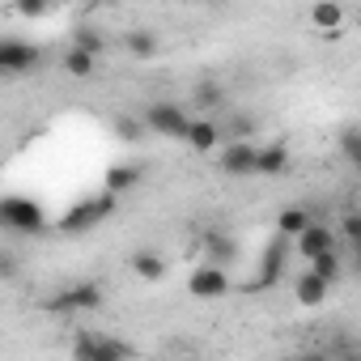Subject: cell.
Listing matches in <instances>:
<instances>
[{"instance_id": "cell-1", "label": "cell", "mask_w": 361, "mask_h": 361, "mask_svg": "<svg viewBox=\"0 0 361 361\" xmlns=\"http://www.w3.org/2000/svg\"><path fill=\"white\" fill-rule=\"evenodd\" d=\"M0 230L5 234H43L47 230V217H43V204L30 200V196H0Z\"/></svg>"}, {"instance_id": "cell-2", "label": "cell", "mask_w": 361, "mask_h": 361, "mask_svg": "<svg viewBox=\"0 0 361 361\" xmlns=\"http://www.w3.org/2000/svg\"><path fill=\"white\" fill-rule=\"evenodd\" d=\"M119 209V200L111 196V192H102V196H90V200H81V204H73L60 221H56V230L60 234H90L94 226H102L111 213Z\"/></svg>"}, {"instance_id": "cell-3", "label": "cell", "mask_w": 361, "mask_h": 361, "mask_svg": "<svg viewBox=\"0 0 361 361\" xmlns=\"http://www.w3.org/2000/svg\"><path fill=\"white\" fill-rule=\"evenodd\" d=\"M73 361H132V344L102 331H81L73 340Z\"/></svg>"}, {"instance_id": "cell-4", "label": "cell", "mask_w": 361, "mask_h": 361, "mask_svg": "<svg viewBox=\"0 0 361 361\" xmlns=\"http://www.w3.org/2000/svg\"><path fill=\"white\" fill-rule=\"evenodd\" d=\"M98 306H102L98 281H77V285H68L43 302V310H51V314H81V310H98Z\"/></svg>"}, {"instance_id": "cell-5", "label": "cell", "mask_w": 361, "mask_h": 361, "mask_svg": "<svg viewBox=\"0 0 361 361\" xmlns=\"http://www.w3.org/2000/svg\"><path fill=\"white\" fill-rule=\"evenodd\" d=\"M145 132H157V136H170V140H183L192 115L178 106V102H149V111L140 115Z\"/></svg>"}, {"instance_id": "cell-6", "label": "cell", "mask_w": 361, "mask_h": 361, "mask_svg": "<svg viewBox=\"0 0 361 361\" xmlns=\"http://www.w3.org/2000/svg\"><path fill=\"white\" fill-rule=\"evenodd\" d=\"M289 255H293V243L276 234V238L264 247V255H259V276H255L251 289H272V285H281L285 272H289Z\"/></svg>"}, {"instance_id": "cell-7", "label": "cell", "mask_w": 361, "mask_h": 361, "mask_svg": "<svg viewBox=\"0 0 361 361\" xmlns=\"http://www.w3.org/2000/svg\"><path fill=\"white\" fill-rule=\"evenodd\" d=\"M43 64V51L26 39H0V77H22Z\"/></svg>"}, {"instance_id": "cell-8", "label": "cell", "mask_w": 361, "mask_h": 361, "mask_svg": "<svg viewBox=\"0 0 361 361\" xmlns=\"http://www.w3.org/2000/svg\"><path fill=\"white\" fill-rule=\"evenodd\" d=\"M230 289H234L230 272H226V268H213V264H200V268L188 276V293H192V298H204V302L226 298Z\"/></svg>"}, {"instance_id": "cell-9", "label": "cell", "mask_w": 361, "mask_h": 361, "mask_svg": "<svg viewBox=\"0 0 361 361\" xmlns=\"http://www.w3.org/2000/svg\"><path fill=\"white\" fill-rule=\"evenodd\" d=\"M217 170L230 174V178H247V174H255V145H251V140H221Z\"/></svg>"}, {"instance_id": "cell-10", "label": "cell", "mask_w": 361, "mask_h": 361, "mask_svg": "<svg viewBox=\"0 0 361 361\" xmlns=\"http://www.w3.org/2000/svg\"><path fill=\"white\" fill-rule=\"evenodd\" d=\"M336 247H340V243H336V230H331V226H323V221H310V226H306V230L293 238V251H298L306 264H310L314 255H327V251H336Z\"/></svg>"}, {"instance_id": "cell-11", "label": "cell", "mask_w": 361, "mask_h": 361, "mask_svg": "<svg viewBox=\"0 0 361 361\" xmlns=\"http://www.w3.org/2000/svg\"><path fill=\"white\" fill-rule=\"evenodd\" d=\"M200 247H204V255H209L213 268H230V264L238 259V243H234L226 230H209V234L200 238Z\"/></svg>"}, {"instance_id": "cell-12", "label": "cell", "mask_w": 361, "mask_h": 361, "mask_svg": "<svg viewBox=\"0 0 361 361\" xmlns=\"http://www.w3.org/2000/svg\"><path fill=\"white\" fill-rule=\"evenodd\" d=\"M285 170H289V149H285L281 140L255 149V174H264V178H281Z\"/></svg>"}, {"instance_id": "cell-13", "label": "cell", "mask_w": 361, "mask_h": 361, "mask_svg": "<svg viewBox=\"0 0 361 361\" xmlns=\"http://www.w3.org/2000/svg\"><path fill=\"white\" fill-rule=\"evenodd\" d=\"M183 140H188L196 153H213V149L221 145V128H217L213 119H192L188 132H183Z\"/></svg>"}, {"instance_id": "cell-14", "label": "cell", "mask_w": 361, "mask_h": 361, "mask_svg": "<svg viewBox=\"0 0 361 361\" xmlns=\"http://www.w3.org/2000/svg\"><path fill=\"white\" fill-rule=\"evenodd\" d=\"M140 178H145V170H140L136 161H119V166H111V170H106V192L119 200L123 192H132V188L140 183Z\"/></svg>"}, {"instance_id": "cell-15", "label": "cell", "mask_w": 361, "mask_h": 361, "mask_svg": "<svg viewBox=\"0 0 361 361\" xmlns=\"http://www.w3.org/2000/svg\"><path fill=\"white\" fill-rule=\"evenodd\" d=\"M123 47H128V56H136V60H153V56L161 51V39H157V30L136 26V30L123 35Z\"/></svg>"}, {"instance_id": "cell-16", "label": "cell", "mask_w": 361, "mask_h": 361, "mask_svg": "<svg viewBox=\"0 0 361 361\" xmlns=\"http://www.w3.org/2000/svg\"><path fill=\"white\" fill-rule=\"evenodd\" d=\"M306 226H310V204H289V209H281V217H276V234L289 238V243H293Z\"/></svg>"}, {"instance_id": "cell-17", "label": "cell", "mask_w": 361, "mask_h": 361, "mask_svg": "<svg viewBox=\"0 0 361 361\" xmlns=\"http://www.w3.org/2000/svg\"><path fill=\"white\" fill-rule=\"evenodd\" d=\"M327 293H331V289H327L319 276H310V272H302V276L293 281V298H298V306H323Z\"/></svg>"}, {"instance_id": "cell-18", "label": "cell", "mask_w": 361, "mask_h": 361, "mask_svg": "<svg viewBox=\"0 0 361 361\" xmlns=\"http://www.w3.org/2000/svg\"><path fill=\"white\" fill-rule=\"evenodd\" d=\"M310 22L323 30V39H340V22H344V9L336 5V0H327V5H314V9H310Z\"/></svg>"}, {"instance_id": "cell-19", "label": "cell", "mask_w": 361, "mask_h": 361, "mask_svg": "<svg viewBox=\"0 0 361 361\" xmlns=\"http://www.w3.org/2000/svg\"><path fill=\"white\" fill-rule=\"evenodd\" d=\"M310 276H319V281L331 289V285L344 276V259H340V247H336V251H327V255H314V259H310Z\"/></svg>"}, {"instance_id": "cell-20", "label": "cell", "mask_w": 361, "mask_h": 361, "mask_svg": "<svg viewBox=\"0 0 361 361\" xmlns=\"http://www.w3.org/2000/svg\"><path fill=\"white\" fill-rule=\"evenodd\" d=\"M128 268H132L140 281H161V276H166V259H161L157 251H136V255L128 259Z\"/></svg>"}, {"instance_id": "cell-21", "label": "cell", "mask_w": 361, "mask_h": 361, "mask_svg": "<svg viewBox=\"0 0 361 361\" xmlns=\"http://www.w3.org/2000/svg\"><path fill=\"white\" fill-rule=\"evenodd\" d=\"M64 73H68V77H77V81H85V77H94V73H98V60H94V56H85V51H77V47H68V51H64Z\"/></svg>"}, {"instance_id": "cell-22", "label": "cell", "mask_w": 361, "mask_h": 361, "mask_svg": "<svg viewBox=\"0 0 361 361\" xmlns=\"http://www.w3.org/2000/svg\"><path fill=\"white\" fill-rule=\"evenodd\" d=\"M221 102H226V85H217V81H200L192 90V106H200V111H213Z\"/></svg>"}, {"instance_id": "cell-23", "label": "cell", "mask_w": 361, "mask_h": 361, "mask_svg": "<svg viewBox=\"0 0 361 361\" xmlns=\"http://www.w3.org/2000/svg\"><path fill=\"white\" fill-rule=\"evenodd\" d=\"M340 153H344L353 166H361V128H357V123H344V128H340Z\"/></svg>"}, {"instance_id": "cell-24", "label": "cell", "mask_w": 361, "mask_h": 361, "mask_svg": "<svg viewBox=\"0 0 361 361\" xmlns=\"http://www.w3.org/2000/svg\"><path fill=\"white\" fill-rule=\"evenodd\" d=\"M336 243H344V247H361V213H357V209H348V213L340 217V234H336Z\"/></svg>"}, {"instance_id": "cell-25", "label": "cell", "mask_w": 361, "mask_h": 361, "mask_svg": "<svg viewBox=\"0 0 361 361\" xmlns=\"http://www.w3.org/2000/svg\"><path fill=\"white\" fill-rule=\"evenodd\" d=\"M115 136H119L123 145H136V140H145V123H140L136 115H119V119H115Z\"/></svg>"}, {"instance_id": "cell-26", "label": "cell", "mask_w": 361, "mask_h": 361, "mask_svg": "<svg viewBox=\"0 0 361 361\" xmlns=\"http://www.w3.org/2000/svg\"><path fill=\"white\" fill-rule=\"evenodd\" d=\"M73 47L98 60V56H102V47H106V39H102L98 30H77V35H73Z\"/></svg>"}, {"instance_id": "cell-27", "label": "cell", "mask_w": 361, "mask_h": 361, "mask_svg": "<svg viewBox=\"0 0 361 361\" xmlns=\"http://www.w3.org/2000/svg\"><path fill=\"white\" fill-rule=\"evenodd\" d=\"M251 132H255V119H251V115H234V119L226 123V132H221V140H226V136H230V140H247Z\"/></svg>"}, {"instance_id": "cell-28", "label": "cell", "mask_w": 361, "mask_h": 361, "mask_svg": "<svg viewBox=\"0 0 361 361\" xmlns=\"http://www.w3.org/2000/svg\"><path fill=\"white\" fill-rule=\"evenodd\" d=\"M18 272H22V255L0 247V281H18Z\"/></svg>"}, {"instance_id": "cell-29", "label": "cell", "mask_w": 361, "mask_h": 361, "mask_svg": "<svg viewBox=\"0 0 361 361\" xmlns=\"http://www.w3.org/2000/svg\"><path fill=\"white\" fill-rule=\"evenodd\" d=\"M18 13H22V18H47L51 9H47V5H39V0H26V5H18Z\"/></svg>"}, {"instance_id": "cell-30", "label": "cell", "mask_w": 361, "mask_h": 361, "mask_svg": "<svg viewBox=\"0 0 361 361\" xmlns=\"http://www.w3.org/2000/svg\"><path fill=\"white\" fill-rule=\"evenodd\" d=\"M298 361H331L327 353H306V357H298Z\"/></svg>"}, {"instance_id": "cell-31", "label": "cell", "mask_w": 361, "mask_h": 361, "mask_svg": "<svg viewBox=\"0 0 361 361\" xmlns=\"http://www.w3.org/2000/svg\"><path fill=\"white\" fill-rule=\"evenodd\" d=\"M285 361H298V357H285Z\"/></svg>"}, {"instance_id": "cell-32", "label": "cell", "mask_w": 361, "mask_h": 361, "mask_svg": "<svg viewBox=\"0 0 361 361\" xmlns=\"http://www.w3.org/2000/svg\"><path fill=\"white\" fill-rule=\"evenodd\" d=\"M344 361H357V357H344Z\"/></svg>"}]
</instances>
